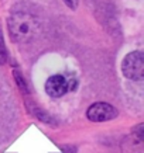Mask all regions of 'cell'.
<instances>
[{
  "instance_id": "cell-1",
  "label": "cell",
  "mask_w": 144,
  "mask_h": 153,
  "mask_svg": "<svg viewBox=\"0 0 144 153\" xmlns=\"http://www.w3.org/2000/svg\"><path fill=\"white\" fill-rule=\"evenodd\" d=\"M38 21L28 13H14L9 19V31L14 42H30L38 33Z\"/></svg>"
},
{
  "instance_id": "cell-2",
  "label": "cell",
  "mask_w": 144,
  "mask_h": 153,
  "mask_svg": "<svg viewBox=\"0 0 144 153\" xmlns=\"http://www.w3.org/2000/svg\"><path fill=\"white\" fill-rule=\"evenodd\" d=\"M121 72L127 79L139 82L144 77V53L140 51L130 52L121 62Z\"/></svg>"
},
{
  "instance_id": "cell-4",
  "label": "cell",
  "mask_w": 144,
  "mask_h": 153,
  "mask_svg": "<svg viewBox=\"0 0 144 153\" xmlns=\"http://www.w3.org/2000/svg\"><path fill=\"white\" fill-rule=\"evenodd\" d=\"M68 90H69V82L61 74L51 76L45 83V91L50 97H62Z\"/></svg>"
},
{
  "instance_id": "cell-6",
  "label": "cell",
  "mask_w": 144,
  "mask_h": 153,
  "mask_svg": "<svg viewBox=\"0 0 144 153\" xmlns=\"http://www.w3.org/2000/svg\"><path fill=\"white\" fill-rule=\"evenodd\" d=\"M14 77H16V80H17V86L20 87V90L24 91V93H27V86H26V83H24L21 73H19V70H14Z\"/></svg>"
},
{
  "instance_id": "cell-7",
  "label": "cell",
  "mask_w": 144,
  "mask_h": 153,
  "mask_svg": "<svg viewBox=\"0 0 144 153\" xmlns=\"http://www.w3.org/2000/svg\"><path fill=\"white\" fill-rule=\"evenodd\" d=\"M64 3H65L69 9H72V10H75L76 7H78V3H79V0H62Z\"/></svg>"
},
{
  "instance_id": "cell-3",
  "label": "cell",
  "mask_w": 144,
  "mask_h": 153,
  "mask_svg": "<svg viewBox=\"0 0 144 153\" xmlns=\"http://www.w3.org/2000/svg\"><path fill=\"white\" fill-rule=\"evenodd\" d=\"M117 110L107 102H93L86 110V117L92 122H105L115 120L117 117Z\"/></svg>"
},
{
  "instance_id": "cell-5",
  "label": "cell",
  "mask_w": 144,
  "mask_h": 153,
  "mask_svg": "<svg viewBox=\"0 0 144 153\" xmlns=\"http://www.w3.org/2000/svg\"><path fill=\"white\" fill-rule=\"evenodd\" d=\"M7 59V52L5 48V41H3V34L0 31V63H5Z\"/></svg>"
}]
</instances>
